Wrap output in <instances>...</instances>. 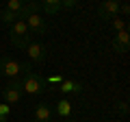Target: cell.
Instances as JSON below:
<instances>
[{"label": "cell", "instance_id": "1", "mask_svg": "<svg viewBox=\"0 0 130 122\" xmlns=\"http://www.w3.org/2000/svg\"><path fill=\"white\" fill-rule=\"evenodd\" d=\"M11 44H13L15 48H20V50H26V46L30 44V33H28V26L26 22H22V20H18V22L11 24Z\"/></svg>", "mask_w": 130, "mask_h": 122}, {"label": "cell", "instance_id": "2", "mask_svg": "<svg viewBox=\"0 0 130 122\" xmlns=\"http://www.w3.org/2000/svg\"><path fill=\"white\" fill-rule=\"evenodd\" d=\"M48 89V85H46V79L43 76H39V74H28V76H22V92L24 94H30V96H39V94H43Z\"/></svg>", "mask_w": 130, "mask_h": 122}, {"label": "cell", "instance_id": "3", "mask_svg": "<svg viewBox=\"0 0 130 122\" xmlns=\"http://www.w3.org/2000/svg\"><path fill=\"white\" fill-rule=\"evenodd\" d=\"M26 52H28V57H30L32 63H43V61L48 59V46L41 44V42H30L26 46Z\"/></svg>", "mask_w": 130, "mask_h": 122}, {"label": "cell", "instance_id": "4", "mask_svg": "<svg viewBox=\"0 0 130 122\" xmlns=\"http://www.w3.org/2000/svg\"><path fill=\"white\" fill-rule=\"evenodd\" d=\"M0 74L9 76V79H18L20 76V61H15L13 57H0Z\"/></svg>", "mask_w": 130, "mask_h": 122}, {"label": "cell", "instance_id": "5", "mask_svg": "<svg viewBox=\"0 0 130 122\" xmlns=\"http://www.w3.org/2000/svg\"><path fill=\"white\" fill-rule=\"evenodd\" d=\"M24 22H26V26H28V33H35V35H46L48 33V24H46V20H43L39 13L26 18Z\"/></svg>", "mask_w": 130, "mask_h": 122}, {"label": "cell", "instance_id": "6", "mask_svg": "<svg viewBox=\"0 0 130 122\" xmlns=\"http://www.w3.org/2000/svg\"><path fill=\"white\" fill-rule=\"evenodd\" d=\"M117 13H119V2L117 0H106V2H102L98 7L100 20H113V18H117Z\"/></svg>", "mask_w": 130, "mask_h": 122}, {"label": "cell", "instance_id": "7", "mask_svg": "<svg viewBox=\"0 0 130 122\" xmlns=\"http://www.w3.org/2000/svg\"><path fill=\"white\" fill-rule=\"evenodd\" d=\"M128 46H130V35L128 31H121L113 37V50L115 52H128Z\"/></svg>", "mask_w": 130, "mask_h": 122}, {"label": "cell", "instance_id": "8", "mask_svg": "<svg viewBox=\"0 0 130 122\" xmlns=\"http://www.w3.org/2000/svg\"><path fill=\"white\" fill-rule=\"evenodd\" d=\"M39 11H41V5H39V2H24L22 5V9H20V13H18V20H26V18H30V15H37Z\"/></svg>", "mask_w": 130, "mask_h": 122}, {"label": "cell", "instance_id": "9", "mask_svg": "<svg viewBox=\"0 0 130 122\" xmlns=\"http://www.w3.org/2000/svg\"><path fill=\"white\" fill-rule=\"evenodd\" d=\"M52 120V109L48 103H39L35 107V122H50Z\"/></svg>", "mask_w": 130, "mask_h": 122}, {"label": "cell", "instance_id": "10", "mask_svg": "<svg viewBox=\"0 0 130 122\" xmlns=\"http://www.w3.org/2000/svg\"><path fill=\"white\" fill-rule=\"evenodd\" d=\"M56 89H61L63 94H76L78 96V94H83L85 87H83V83H78V81H65L63 79V83H61Z\"/></svg>", "mask_w": 130, "mask_h": 122}, {"label": "cell", "instance_id": "11", "mask_svg": "<svg viewBox=\"0 0 130 122\" xmlns=\"http://www.w3.org/2000/svg\"><path fill=\"white\" fill-rule=\"evenodd\" d=\"M22 94L24 92H20V89H13V87H5L2 89V100H5V105H15L22 100Z\"/></svg>", "mask_w": 130, "mask_h": 122}, {"label": "cell", "instance_id": "12", "mask_svg": "<svg viewBox=\"0 0 130 122\" xmlns=\"http://www.w3.org/2000/svg\"><path fill=\"white\" fill-rule=\"evenodd\" d=\"M54 111H56V116H61V118H70V113H72V103L67 98H61L59 103H54Z\"/></svg>", "mask_w": 130, "mask_h": 122}, {"label": "cell", "instance_id": "13", "mask_svg": "<svg viewBox=\"0 0 130 122\" xmlns=\"http://www.w3.org/2000/svg\"><path fill=\"white\" fill-rule=\"evenodd\" d=\"M39 5H41V9L46 11L48 15H56L63 9V7H61V0H46V2H39Z\"/></svg>", "mask_w": 130, "mask_h": 122}, {"label": "cell", "instance_id": "14", "mask_svg": "<svg viewBox=\"0 0 130 122\" xmlns=\"http://www.w3.org/2000/svg\"><path fill=\"white\" fill-rule=\"evenodd\" d=\"M0 22H2V24H9V26H11L13 22H18V13L2 9V11H0Z\"/></svg>", "mask_w": 130, "mask_h": 122}, {"label": "cell", "instance_id": "15", "mask_svg": "<svg viewBox=\"0 0 130 122\" xmlns=\"http://www.w3.org/2000/svg\"><path fill=\"white\" fill-rule=\"evenodd\" d=\"M111 24H113V28H115V33H121V31H128V26H126V22L121 18H113L111 20Z\"/></svg>", "mask_w": 130, "mask_h": 122}, {"label": "cell", "instance_id": "16", "mask_svg": "<svg viewBox=\"0 0 130 122\" xmlns=\"http://www.w3.org/2000/svg\"><path fill=\"white\" fill-rule=\"evenodd\" d=\"M22 0H9L7 2V11H13V13H20V9H22Z\"/></svg>", "mask_w": 130, "mask_h": 122}, {"label": "cell", "instance_id": "17", "mask_svg": "<svg viewBox=\"0 0 130 122\" xmlns=\"http://www.w3.org/2000/svg\"><path fill=\"white\" fill-rule=\"evenodd\" d=\"M61 83H63V76H61V74H50V76L46 79V85H48V87H52V85H61Z\"/></svg>", "mask_w": 130, "mask_h": 122}, {"label": "cell", "instance_id": "18", "mask_svg": "<svg viewBox=\"0 0 130 122\" xmlns=\"http://www.w3.org/2000/svg\"><path fill=\"white\" fill-rule=\"evenodd\" d=\"M9 113H11V107L2 103V105H0V122H7V120H9Z\"/></svg>", "mask_w": 130, "mask_h": 122}, {"label": "cell", "instance_id": "19", "mask_svg": "<svg viewBox=\"0 0 130 122\" xmlns=\"http://www.w3.org/2000/svg\"><path fill=\"white\" fill-rule=\"evenodd\" d=\"M7 87H13V89H20L22 92V79H9V83H7Z\"/></svg>", "mask_w": 130, "mask_h": 122}, {"label": "cell", "instance_id": "20", "mask_svg": "<svg viewBox=\"0 0 130 122\" xmlns=\"http://www.w3.org/2000/svg\"><path fill=\"white\" fill-rule=\"evenodd\" d=\"M61 7L63 9H74V7H78V0H61Z\"/></svg>", "mask_w": 130, "mask_h": 122}, {"label": "cell", "instance_id": "21", "mask_svg": "<svg viewBox=\"0 0 130 122\" xmlns=\"http://www.w3.org/2000/svg\"><path fill=\"white\" fill-rule=\"evenodd\" d=\"M115 109H117L119 113H124V116H126V113H128V103H126V100H121V103L115 105Z\"/></svg>", "mask_w": 130, "mask_h": 122}, {"label": "cell", "instance_id": "22", "mask_svg": "<svg viewBox=\"0 0 130 122\" xmlns=\"http://www.w3.org/2000/svg\"><path fill=\"white\" fill-rule=\"evenodd\" d=\"M119 11H121L124 15H128V13H130V5H119Z\"/></svg>", "mask_w": 130, "mask_h": 122}, {"label": "cell", "instance_id": "23", "mask_svg": "<svg viewBox=\"0 0 130 122\" xmlns=\"http://www.w3.org/2000/svg\"><path fill=\"white\" fill-rule=\"evenodd\" d=\"M65 122H76V120H65Z\"/></svg>", "mask_w": 130, "mask_h": 122}]
</instances>
